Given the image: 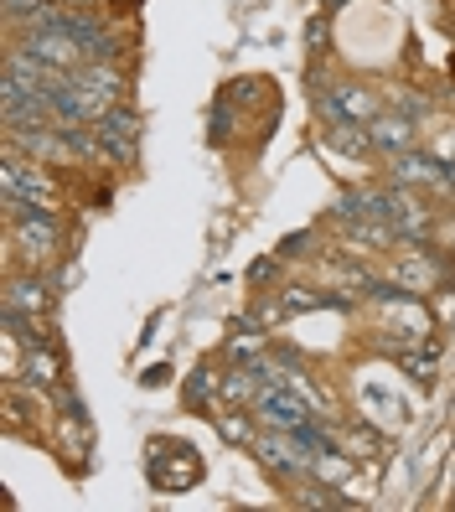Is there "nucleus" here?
<instances>
[{
    "mask_svg": "<svg viewBox=\"0 0 455 512\" xmlns=\"http://www.w3.org/2000/svg\"><path fill=\"white\" fill-rule=\"evenodd\" d=\"M57 259H63V213H37V207L6 213V264L52 269Z\"/></svg>",
    "mask_w": 455,
    "mask_h": 512,
    "instance_id": "1",
    "label": "nucleus"
},
{
    "mask_svg": "<svg viewBox=\"0 0 455 512\" xmlns=\"http://www.w3.org/2000/svg\"><path fill=\"white\" fill-rule=\"evenodd\" d=\"M57 166L32 161L6 145V166H0V192H6V213L16 207H37V213H63V187H57Z\"/></svg>",
    "mask_w": 455,
    "mask_h": 512,
    "instance_id": "2",
    "label": "nucleus"
},
{
    "mask_svg": "<svg viewBox=\"0 0 455 512\" xmlns=\"http://www.w3.org/2000/svg\"><path fill=\"white\" fill-rule=\"evenodd\" d=\"M52 306H57L52 269H26V264L6 269V285H0V311H6V316L42 321V316H52Z\"/></svg>",
    "mask_w": 455,
    "mask_h": 512,
    "instance_id": "3",
    "label": "nucleus"
},
{
    "mask_svg": "<svg viewBox=\"0 0 455 512\" xmlns=\"http://www.w3.org/2000/svg\"><path fill=\"white\" fill-rule=\"evenodd\" d=\"M316 109H321V119H357V125H368L383 109V94L352 73H331L326 83H316Z\"/></svg>",
    "mask_w": 455,
    "mask_h": 512,
    "instance_id": "4",
    "label": "nucleus"
},
{
    "mask_svg": "<svg viewBox=\"0 0 455 512\" xmlns=\"http://www.w3.org/2000/svg\"><path fill=\"white\" fill-rule=\"evenodd\" d=\"M249 450H254V461L275 481H306L311 476V456H316V450L300 440L295 430H269V425L259 430V440Z\"/></svg>",
    "mask_w": 455,
    "mask_h": 512,
    "instance_id": "5",
    "label": "nucleus"
},
{
    "mask_svg": "<svg viewBox=\"0 0 455 512\" xmlns=\"http://www.w3.org/2000/svg\"><path fill=\"white\" fill-rule=\"evenodd\" d=\"M383 218L393 223L399 233V244H424V238L435 233V207L424 202L419 187H404V182H383Z\"/></svg>",
    "mask_w": 455,
    "mask_h": 512,
    "instance_id": "6",
    "label": "nucleus"
},
{
    "mask_svg": "<svg viewBox=\"0 0 455 512\" xmlns=\"http://www.w3.org/2000/svg\"><path fill=\"white\" fill-rule=\"evenodd\" d=\"M140 109L125 99V104H114L94 119V135L104 145V166H135L140 161Z\"/></svg>",
    "mask_w": 455,
    "mask_h": 512,
    "instance_id": "7",
    "label": "nucleus"
},
{
    "mask_svg": "<svg viewBox=\"0 0 455 512\" xmlns=\"http://www.w3.org/2000/svg\"><path fill=\"white\" fill-rule=\"evenodd\" d=\"M388 280L399 285V290H409V295H430V290H440L445 285V264H440V254L430 249V238L424 244H399L388 254Z\"/></svg>",
    "mask_w": 455,
    "mask_h": 512,
    "instance_id": "8",
    "label": "nucleus"
},
{
    "mask_svg": "<svg viewBox=\"0 0 455 512\" xmlns=\"http://www.w3.org/2000/svg\"><path fill=\"white\" fill-rule=\"evenodd\" d=\"M73 88H78V99L88 104V114L99 119L104 109L130 99V68L125 63H83L73 73Z\"/></svg>",
    "mask_w": 455,
    "mask_h": 512,
    "instance_id": "9",
    "label": "nucleus"
},
{
    "mask_svg": "<svg viewBox=\"0 0 455 512\" xmlns=\"http://www.w3.org/2000/svg\"><path fill=\"white\" fill-rule=\"evenodd\" d=\"M388 176L404 187H419V192H450L455 187V166L440 156V150H404V156H388Z\"/></svg>",
    "mask_w": 455,
    "mask_h": 512,
    "instance_id": "10",
    "label": "nucleus"
},
{
    "mask_svg": "<svg viewBox=\"0 0 455 512\" xmlns=\"http://www.w3.org/2000/svg\"><path fill=\"white\" fill-rule=\"evenodd\" d=\"M254 414H259V425H269V430H306L311 425V404L295 394V388H285V383H264V394L254 399Z\"/></svg>",
    "mask_w": 455,
    "mask_h": 512,
    "instance_id": "11",
    "label": "nucleus"
},
{
    "mask_svg": "<svg viewBox=\"0 0 455 512\" xmlns=\"http://www.w3.org/2000/svg\"><path fill=\"white\" fill-rule=\"evenodd\" d=\"M150 450H156V456H150V481H156L161 492H187L202 476V461H197L192 445L166 440V445H150Z\"/></svg>",
    "mask_w": 455,
    "mask_h": 512,
    "instance_id": "12",
    "label": "nucleus"
},
{
    "mask_svg": "<svg viewBox=\"0 0 455 512\" xmlns=\"http://www.w3.org/2000/svg\"><path fill=\"white\" fill-rule=\"evenodd\" d=\"M16 42H21L26 52H37L42 63H47V68H57V73H78V68L88 63L83 47L63 32V26H37V32H21Z\"/></svg>",
    "mask_w": 455,
    "mask_h": 512,
    "instance_id": "13",
    "label": "nucleus"
},
{
    "mask_svg": "<svg viewBox=\"0 0 455 512\" xmlns=\"http://www.w3.org/2000/svg\"><path fill=\"white\" fill-rule=\"evenodd\" d=\"M419 119L414 114H404V109H393V104H383L373 119H368V135H373V145H378V156H404V150H414L419 145Z\"/></svg>",
    "mask_w": 455,
    "mask_h": 512,
    "instance_id": "14",
    "label": "nucleus"
},
{
    "mask_svg": "<svg viewBox=\"0 0 455 512\" xmlns=\"http://www.w3.org/2000/svg\"><path fill=\"white\" fill-rule=\"evenodd\" d=\"M321 145L337 150L342 161H368V156H378L368 125H357V119H326V125H321Z\"/></svg>",
    "mask_w": 455,
    "mask_h": 512,
    "instance_id": "15",
    "label": "nucleus"
},
{
    "mask_svg": "<svg viewBox=\"0 0 455 512\" xmlns=\"http://www.w3.org/2000/svg\"><path fill=\"white\" fill-rule=\"evenodd\" d=\"M21 378L42 388V394H63L68 388V373H63V357H57V342H37V347H26V368Z\"/></svg>",
    "mask_w": 455,
    "mask_h": 512,
    "instance_id": "16",
    "label": "nucleus"
},
{
    "mask_svg": "<svg viewBox=\"0 0 455 512\" xmlns=\"http://www.w3.org/2000/svg\"><path fill=\"white\" fill-rule=\"evenodd\" d=\"M264 394V373L254 363H233L218 378V404H238V409H254V399Z\"/></svg>",
    "mask_w": 455,
    "mask_h": 512,
    "instance_id": "17",
    "label": "nucleus"
},
{
    "mask_svg": "<svg viewBox=\"0 0 455 512\" xmlns=\"http://www.w3.org/2000/svg\"><path fill=\"white\" fill-rule=\"evenodd\" d=\"M264 331H269V326H264L259 316H238V321H233V331H228V357H233V363H254V357L269 352Z\"/></svg>",
    "mask_w": 455,
    "mask_h": 512,
    "instance_id": "18",
    "label": "nucleus"
},
{
    "mask_svg": "<svg viewBox=\"0 0 455 512\" xmlns=\"http://www.w3.org/2000/svg\"><path fill=\"white\" fill-rule=\"evenodd\" d=\"M259 430H264V425H259V414H254V409L244 414L238 404H218V435H223L228 445H254Z\"/></svg>",
    "mask_w": 455,
    "mask_h": 512,
    "instance_id": "19",
    "label": "nucleus"
},
{
    "mask_svg": "<svg viewBox=\"0 0 455 512\" xmlns=\"http://www.w3.org/2000/svg\"><path fill=\"white\" fill-rule=\"evenodd\" d=\"M393 357H399V368H404L414 383H424V388L435 383V368H440V352H435V342H414V347H399Z\"/></svg>",
    "mask_w": 455,
    "mask_h": 512,
    "instance_id": "20",
    "label": "nucleus"
},
{
    "mask_svg": "<svg viewBox=\"0 0 455 512\" xmlns=\"http://www.w3.org/2000/svg\"><path fill=\"white\" fill-rule=\"evenodd\" d=\"M280 306H285V316H300V311L331 306V300H326V290H311V285H285L280 290Z\"/></svg>",
    "mask_w": 455,
    "mask_h": 512,
    "instance_id": "21",
    "label": "nucleus"
},
{
    "mask_svg": "<svg viewBox=\"0 0 455 512\" xmlns=\"http://www.w3.org/2000/svg\"><path fill=\"white\" fill-rule=\"evenodd\" d=\"M218 378H223V373H192V378H187V409L218 404Z\"/></svg>",
    "mask_w": 455,
    "mask_h": 512,
    "instance_id": "22",
    "label": "nucleus"
},
{
    "mask_svg": "<svg viewBox=\"0 0 455 512\" xmlns=\"http://www.w3.org/2000/svg\"><path fill=\"white\" fill-rule=\"evenodd\" d=\"M430 150H440V156H445V161H450V166H455V125H450V130H440V135H435V145H430Z\"/></svg>",
    "mask_w": 455,
    "mask_h": 512,
    "instance_id": "23",
    "label": "nucleus"
},
{
    "mask_svg": "<svg viewBox=\"0 0 455 512\" xmlns=\"http://www.w3.org/2000/svg\"><path fill=\"white\" fill-rule=\"evenodd\" d=\"M57 6H63V0H57Z\"/></svg>",
    "mask_w": 455,
    "mask_h": 512,
    "instance_id": "24",
    "label": "nucleus"
}]
</instances>
